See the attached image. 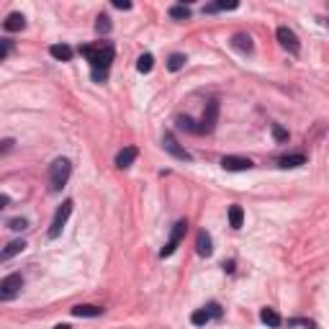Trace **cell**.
<instances>
[{"label": "cell", "instance_id": "6da1fadb", "mask_svg": "<svg viewBox=\"0 0 329 329\" xmlns=\"http://www.w3.org/2000/svg\"><path fill=\"white\" fill-rule=\"evenodd\" d=\"M80 54L88 57L95 82H103V80L108 77V67H111V62H113V44H111V41L85 44V47H80Z\"/></svg>", "mask_w": 329, "mask_h": 329}, {"label": "cell", "instance_id": "7a4b0ae2", "mask_svg": "<svg viewBox=\"0 0 329 329\" xmlns=\"http://www.w3.org/2000/svg\"><path fill=\"white\" fill-rule=\"evenodd\" d=\"M70 175H72V162H70L67 157L54 159V162L49 164V188H52V193L62 190V188L67 185Z\"/></svg>", "mask_w": 329, "mask_h": 329}, {"label": "cell", "instance_id": "3957f363", "mask_svg": "<svg viewBox=\"0 0 329 329\" xmlns=\"http://www.w3.org/2000/svg\"><path fill=\"white\" fill-rule=\"evenodd\" d=\"M21 288H23V278L21 273H11L6 275L3 280H0V301H11L21 293Z\"/></svg>", "mask_w": 329, "mask_h": 329}, {"label": "cell", "instance_id": "277c9868", "mask_svg": "<svg viewBox=\"0 0 329 329\" xmlns=\"http://www.w3.org/2000/svg\"><path fill=\"white\" fill-rule=\"evenodd\" d=\"M72 201H64L59 209H57V214H54V219H52V226H49V239H57L59 234H62V229H64V224H67V219H70V214H72Z\"/></svg>", "mask_w": 329, "mask_h": 329}, {"label": "cell", "instance_id": "5b68a950", "mask_svg": "<svg viewBox=\"0 0 329 329\" xmlns=\"http://www.w3.org/2000/svg\"><path fill=\"white\" fill-rule=\"evenodd\" d=\"M185 229H188V221H178L175 226H173V234H170V239H168V244L162 247V257H170L175 250H178V244L183 242V237H185Z\"/></svg>", "mask_w": 329, "mask_h": 329}, {"label": "cell", "instance_id": "8992f818", "mask_svg": "<svg viewBox=\"0 0 329 329\" xmlns=\"http://www.w3.org/2000/svg\"><path fill=\"white\" fill-rule=\"evenodd\" d=\"M278 41H280V47L283 49H288L291 54H299L301 52V41H299V36L288 28V26H280L278 28Z\"/></svg>", "mask_w": 329, "mask_h": 329}, {"label": "cell", "instance_id": "52a82bcc", "mask_svg": "<svg viewBox=\"0 0 329 329\" xmlns=\"http://www.w3.org/2000/svg\"><path fill=\"white\" fill-rule=\"evenodd\" d=\"M221 168H224L226 173H244V170L252 168V159H250V157L226 154V157H221Z\"/></svg>", "mask_w": 329, "mask_h": 329}, {"label": "cell", "instance_id": "ba28073f", "mask_svg": "<svg viewBox=\"0 0 329 329\" xmlns=\"http://www.w3.org/2000/svg\"><path fill=\"white\" fill-rule=\"evenodd\" d=\"M216 118H219V103H216V101H211V103H209V108L203 111V118H201V134H209V131H214V126H216Z\"/></svg>", "mask_w": 329, "mask_h": 329}, {"label": "cell", "instance_id": "9c48e42d", "mask_svg": "<svg viewBox=\"0 0 329 329\" xmlns=\"http://www.w3.org/2000/svg\"><path fill=\"white\" fill-rule=\"evenodd\" d=\"M162 147H164V152H170L173 157H178V159H190V152L188 149H183L178 142H175V137H170V134H164V139H162Z\"/></svg>", "mask_w": 329, "mask_h": 329}, {"label": "cell", "instance_id": "30bf717a", "mask_svg": "<svg viewBox=\"0 0 329 329\" xmlns=\"http://www.w3.org/2000/svg\"><path fill=\"white\" fill-rule=\"evenodd\" d=\"M137 147H123L118 154H116V168H121V170H126V168H131L134 164V159H137Z\"/></svg>", "mask_w": 329, "mask_h": 329}, {"label": "cell", "instance_id": "8fae6325", "mask_svg": "<svg viewBox=\"0 0 329 329\" xmlns=\"http://www.w3.org/2000/svg\"><path fill=\"white\" fill-rule=\"evenodd\" d=\"M232 47H234L237 52H242V54H250V52H252V39H250V34H234V36H232Z\"/></svg>", "mask_w": 329, "mask_h": 329}, {"label": "cell", "instance_id": "7c38bea8", "mask_svg": "<svg viewBox=\"0 0 329 329\" xmlns=\"http://www.w3.org/2000/svg\"><path fill=\"white\" fill-rule=\"evenodd\" d=\"M195 252H198L201 257H209V255L214 252V247H211V237L206 234V232H198V237H195Z\"/></svg>", "mask_w": 329, "mask_h": 329}, {"label": "cell", "instance_id": "4fadbf2b", "mask_svg": "<svg viewBox=\"0 0 329 329\" xmlns=\"http://www.w3.org/2000/svg\"><path fill=\"white\" fill-rule=\"evenodd\" d=\"M3 28L8 31V34H16V31H23L26 28V18L21 16V13H11L6 21H3Z\"/></svg>", "mask_w": 329, "mask_h": 329}, {"label": "cell", "instance_id": "5bb4252c", "mask_svg": "<svg viewBox=\"0 0 329 329\" xmlns=\"http://www.w3.org/2000/svg\"><path fill=\"white\" fill-rule=\"evenodd\" d=\"M101 314H103V309L93 306V304H80V306L72 309V316H88V319H93V316H101Z\"/></svg>", "mask_w": 329, "mask_h": 329}, {"label": "cell", "instance_id": "9a60e30c", "mask_svg": "<svg viewBox=\"0 0 329 329\" xmlns=\"http://www.w3.org/2000/svg\"><path fill=\"white\" fill-rule=\"evenodd\" d=\"M49 54H52L54 59H59V62H70V59H72V49H70L67 44H52V47H49Z\"/></svg>", "mask_w": 329, "mask_h": 329}, {"label": "cell", "instance_id": "2e32d148", "mask_svg": "<svg viewBox=\"0 0 329 329\" xmlns=\"http://www.w3.org/2000/svg\"><path fill=\"white\" fill-rule=\"evenodd\" d=\"M278 164L280 168H301V164H306V157L304 154H285V157H280L278 159Z\"/></svg>", "mask_w": 329, "mask_h": 329}, {"label": "cell", "instance_id": "e0dca14e", "mask_svg": "<svg viewBox=\"0 0 329 329\" xmlns=\"http://www.w3.org/2000/svg\"><path fill=\"white\" fill-rule=\"evenodd\" d=\"M23 250H26V242H23V239H16V242H11V244L6 247L3 252H0V260H11L13 255H18V252H23Z\"/></svg>", "mask_w": 329, "mask_h": 329}, {"label": "cell", "instance_id": "ac0fdd59", "mask_svg": "<svg viewBox=\"0 0 329 329\" xmlns=\"http://www.w3.org/2000/svg\"><path fill=\"white\" fill-rule=\"evenodd\" d=\"M260 319H262V324H268V326H280V324H283V319H280V314H278L275 309H262V311H260Z\"/></svg>", "mask_w": 329, "mask_h": 329}, {"label": "cell", "instance_id": "d6986e66", "mask_svg": "<svg viewBox=\"0 0 329 329\" xmlns=\"http://www.w3.org/2000/svg\"><path fill=\"white\" fill-rule=\"evenodd\" d=\"M242 221H244V211H242V206H229V224L234 226V229H239L242 226Z\"/></svg>", "mask_w": 329, "mask_h": 329}, {"label": "cell", "instance_id": "ffe728a7", "mask_svg": "<svg viewBox=\"0 0 329 329\" xmlns=\"http://www.w3.org/2000/svg\"><path fill=\"white\" fill-rule=\"evenodd\" d=\"M190 321H193L195 326H203V324H209V321H211V314H209V309L203 306V309L193 311V314H190Z\"/></svg>", "mask_w": 329, "mask_h": 329}, {"label": "cell", "instance_id": "44dd1931", "mask_svg": "<svg viewBox=\"0 0 329 329\" xmlns=\"http://www.w3.org/2000/svg\"><path fill=\"white\" fill-rule=\"evenodd\" d=\"M170 18H175V21H188V18H190V8H188V6H173V8H170Z\"/></svg>", "mask_w": 329, "mask_h": 329}, {"label": "cell", "instance_id": "7402d4cb", "mask_svg": "<svg viewBox=\"0 0 329 329\" xmlns=\"http://www.w3.org/2000/svg\"><path fill=\"white\" fill-rule=\"evenodd\" d=\"M185 62H188L185 54H170V57H168V70H170V72H178V70H183Z\"/></svg>", "mask_w": 329, "mask_h": 329}, {"label": "cell", "instance_id": "603a6c76", "mask_svg": "<svg viewBox=\"0 0 329 329\" xmlns=\"http://www.w3.org/2000/svg\"><path fill=\"white\" fill-rule=\"evenodd\" d=\"M152 67H154V57H152V54H142L139 62H137V70H139L142 75H147V72H152Z\"/></svg>", "mask_w": 329, "mask_h": 329}, {"label": "cell", "instance_id": "cb8c5ba5", "mask_svg": "<svg viewBox=\"0 0 329 329\" xmlns=\"http://www.w3.org/2000/svg\"><path fill=\"white\" fill-rule=\"evenodd\" d=\"M95 31H98V34H108V31H111V18H108V16H98Z\"/></svg>", "mask_w": 329, "mask_h": 329}, {"label": "cell", "instance_id": "d4e9b609", "mask_svg": "<svg viewBox=\"0 0 329 329\" xmlns=\"http://www.w3.org/2000/svg\"><path fill=\"white\" fill-rule=\"evenodd\" d=\"M8 229L23 232V229H28V221H26V219H11V221H8Z\"/></svg>", "mask_w": 329, "mask_h": 329}, {"label": "cell", "instance_id": "484cf974", "mask_svg": "<svg viewBox=\"0 0 329 329\" xmlns=\"http://www.w3.org/2000/svg\"><path fill=\"white\" fill-rule=\"evenodd\" d=\"M273 137H275V142H288V131L283 126H278V123H273Z\"/></svg>", "mask_w": 329, "mask_h": 329}, {"label": "cell", "instance_id": "4316f807", "mask_svg": "<svg viewBox=\"0 0 329 329\" xmlns=\"http://www.w3.org/2000/svg\"><path fill=\"white\" fill-rule=\"evenodd\" d=\"M206 309H209L211 319H219V316H221V306H219V304H209V306H206Z\"/></svg>", "mask_w": 329, "mask_h": 329}, {"label": "cell", "instance_id": "83f0119b", "mask_svg": "<svg viewBox=\"0 0 329 329\" xmlns=\"http://www.w3.org/2000/svg\"><path fill=\"white\" fill-rule=\"evenodd\" d=\"M11 52V39H3V49H0V59H6Z\"/></svg>", "mask_w": 329, "mask_h": 329}, {"label": "cell", "instance_id": "f1b7e54d", "mask_svg": "<svg viewBox=\"0 0 329 329\" xmlns=\"http://www.w3.org/2000/svg\"><path fill=\"white\" fill-rule=\"evenodd\" d=\"M113 6H116L118 11H129V8H131V3H126V0H113Z\"/></svg>", "mask_w": 329, "mask_h": 329}, {"label": "cell", "instance_id": "f546056e", "mask_svg": "<svg viewBox=\"0 0 329 329\" xmlns=\"http://www.w3.org/2000/svg\"><path fill=\"white\" fill-rule=\"evenodd\" d=\"M8 203H11V198H8V195L3 193V195H0V206H3V209H6V206H8Z\"/></svg>", "mask_w": 329, "mask_h": 329}, {"label": "cell", "instance_id": "4dcf8cb0", "mask_svg": "<svg viewBox=\"0 0 329 329\" xmlns=\"http://www.w3.org/2000/svg\"><path fill=\"white\" fill-rule=\"evenodd\" d=\"M11 147H13V139H6V142H3V152H8Z\"/></svg>", "mask_w": 329, "mask_h": 329}, {"label": "cell", "instance_id": "1f68e13d", "mask_svg": "<svg viewBox=\"0 0 329 329\" xmlns=\"http://www.w3.org/2000/svg\"><path fill=\"white\" fill-rule=\"evenodd\" d=\"M54 329H70V324H57Z\"/></svg>", "mask_w": 329, "mask_h": 329}, {"label": "cell", "instance_id": "d6a6232c", "mask_svg": "<svg viewBox=\"0 0 329 329\" xmlns=\"http://www.w3.org/2000/svg\"><path fill=\"white\" fill-rule=\"evenodd\" d=\"M326 26H329V21H326Z\"/></svg>", "mask_w": 329, "mask_h": 329}]
</instances>
